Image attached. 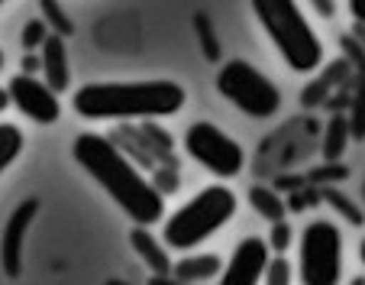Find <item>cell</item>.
Returning a JSON list of instances; mask_svg holds the SVG:
<instances>
[{"label":"cell","instance_id":"6","mask_svg":"<svg viewBox=\"0 0 365 285\" xmlns=\"http://www.w3.org/2000/svg\"><path fill=\"white\" fill-rule=\"evenodd\" d=\"M217 91H220L236 111L246 114V117L265 120L282 111V91H278V84L272 81L262 69L249 65L246 59H230V62H223L220 75H217Z\"/></svg>","mask_w":365,"mask_h":285},{"label":"cell","instance_id":"22","mask_svg":"<svg viewBox=\"0 0 365 285\" xmlns=\"http://www.w3.org/2000/svg\"><path fill=\"white\" fill-rule=\"evenodd\" d=\"M343 69H346V65H333V75L327 78V81L320 78V81L314 84V88L304 91V104H307V107H317L320 101L327 98V91H330V84H333V81H339V71H343Z\"/></svg>","mask_w":365,"mask_h":285},{"label":"cell","instance_id":"9","mask_svg":"<svg viewBox=\"0 0 365 285\" xmlns=\"http://www.w3.org/2000/svg\"><path fill=\"white\" fill-rule=\"evenodd\" d=\"M36 217H39V198H23L14 211H10L7 224H4V236H0V269L7 279H20L23 272V246L33 230Z\"/></svg>","mask_w":365,"mask_h":285},{"label":"cell","instance_id":"10","mask_svg":"<svg viewBox=\"0 0 365 285\" xmlns=\"http://www.w3.org/2000/svg\"><path fill=\"white\" fill-rule=\"evenodd\" d=\"M269 259H272V250L265 244V236H246V240L236 244L233 256L227 259L217 285H259L265 279Z\"/></svg>","mask_w":365,"mask_h":285},{"label":"cell","instance_id":"28","mask_svg":"<svg viewBox=\"0 0 365 285\" xmlns=\"http://www.w3.org/2000/svg\"><path fill=\"white\" fill-rule=\"evenodd\" d=\"M145 285H187V282H178L175 276H149Z\"/></svg>","mask_w":365,"mask_h":285},{"label":"cell","instance_id":"13","mask_svg":"<svg viewBox=\"0 0 365 285\" xmlns=\"http://www.w3.org/2000/svg\"><path fill=\"white\" fill-rule=\"evenodd\" d=\"M223 272L220 266V256L217 253H191V256H181L175 259V272L172 276L178 282H187V285H200V282H210Z\"/></svg>","mask_w":365,"mask_h":285},{"label":"cell","instance_id":"25","mask_svg":"<svg viewBox=\"0 0 365 285\" xmlns=\"http://www.w3.org/2000/svg\"><path fill=\"white\" fill-rule=\"evenodd\" d=\"M155 179H159V181H152V185H155V191H159L162 198L172 195V191H178V175H175V172H165V169H155Z\"/></svg>","mask_w":365,"mask_h":285},{"label":"cell","instance_id":"16","mask_svg":"<svg viewBox=\"0 0 365 285\" xmlns=\"http://www.w3.org/2000/svg\"><path fill=\"white\" fill-rule=\"evenodd\" d=\"M23 146H26V136H23L20 126L14 124H0V175L7 172L16 159H20Z\"/></svg>","mask_w":365,"mask_h":285},{"label":"cell","instance_id":"2","mask_svg":"<svg viewBox=\"0 0 365 285\" xmlns=\"http://www.w3.org/2000/svg\"><path fill=\"white\" fill-rule=\"evenodd\" d=\"M187 91L172 78L143 81H88L71 94V111L81 120H159L185 107Z\"/></svg>","mask_w":365,"mask_h":285},{"label":"cell","instance_id":"5","mask_svg":"<svg viewBox=\"0 0 365 285\" xmlns=\"http://www.w3.org/2000/svg\"><path fill=\"white\" fill-rule=\"evenodd\" d=\"M297 282L339 285L343 282V230L327 217H314L297 236Z\"/></svg>","mask_w":365,"mask_h":285},{"label":"cell","instance_id":"27","mask_svg":"<svg viewBox=\"0 0 365 285\" xmlns=\"http://www.w3.org/2000/svg\"><path fill=\"white\" fill-rule=\"evenodd\" d=\"M349 16L365 29V0H352V4H349Z\"/></svg>","mask_w":365,"mask_h":285},{"label":"cell","instance_id":"29","mask_svg":"<svg viewBox=\"0 0 365 285\" xmlns=\"http://www.w3.org/2000/svg\"><path fill=\"white\" fill-rule=\"evenodd\" d=\"M314 10H317V14H324V16H333V14H336V4H320V0H317V4H314Z\"/></svg>","mask_w":365,"mask_h":285},{"label":"cell","instance_id":"34","mask_svg":"<svg viewBox=\"0 0 365 285\" xmlns=\"http://www.w3.org/2000/svg\"><path fill=\"white\" fill-rule=\"evenodd\" d=\"M362 198H365V185H362Z\"/></svg>","mask_w":365,"mask_h":285},{"label":"cell","instance_id":"24","mask_svg":"<svg viewBox=\"0 0 365 285\" xmlns=\"http://www.w3.org/2000/svg\"><path fill=\"white\" fill-rule=\"evenodd\" d=\"M349 126H352V136L365 139V84L356 94V104H352V114H349Z\"/></svg>","mask_w":365,"mask_h":285},{"label":"cell","instance_id":"33","mask_svg":"<svg viewBox=\"0 0 365 285\" xmlns=\"http://www.w3.org/2000/svg\"><path fill=\"white\" fill-rule=\"evenodd\" d=\"M4 65H7V56H4V49H0V71H4Z\"/></svg>","mask_w":365,"mask_h":285},{"label":"cell","instance_id":"30","mask_svg":"<svg viewBox=\"0 0 365 285\" xmlns=\"http://www.w3.org/2000/svg\"><path fill=\"white\" fill-rule=\"evenodd\" d=\"M7 107H10V91H7V88H0V114L7 111Z\"/></svg>","mask_w":365,"mask_h":285},{"label":"cell","instance_id":"20","mask_svg":"<svg viewBox=\"0 0 365 285\" xmlns=\"http://www.w3.org/2000/svg\"><path fill=\"white\" fill-rule=\"evenodd\" d=\"M291 276H294V269H291V259L288 256H272L262 282L265 285H291Z\"/></svg>","mask_w":365,"mask_h":285},{"label":"cell","instance_id":"7","mask_svg":"<svg viewBox=\"0 0 365 285\" xmlns=\"http://www.w3.org/2000/svg\"><path fill=\"white\" fill-rule=\"evenodd\" d=\"M185 153L217 179H236L246 169L242 146L210 120H194L185 130Z\"/></svg>","mask_w":365,"mask_h":285},{"label":"cell","instance_id":"23","mask_svg":"<svg viewBox=\"0 0 365 285\" xmlns=\"http://www.w3.org/2000/svg\"><path fill=\"white\" fill-rule=\"evenodd\" d=\"M324 201H330L333 208H336L343 217H349L352 224H362V211H359L356 204H352L346 195H339V191H333V188H327V191H324Z\"/></svg>","mask_w":365,"mask_h":285},{"label":"cell","instance_id":"31","mask_svg":"<svg viewBox=\"0 0 365 285\" xmlns=\"http://www.w3.org/2000/svg\"><path fill=\"white\" fill-rule=\"evenodd\" d=\"M103 285H133V282H123V279H107Z\"/></svg>","mask_w":365,"mask_h":285},{"label":"cell","instance_id":"32","mask_svg":"<svg viewBox=\"0 0 365 285\" xmlns=\"http://www.w3.org/2000/svg\"><path fill=\"white\" fill-rule=\"evenodd\" d=\"M359 259H362V266H365V236H362V244H359Z\"/></svg>","mask_w":365,"mask_h":285},{"label":"cell","instance_id":"8","mask_svg":"<svg viewBox=\"0 0 365 285\" xmlns=\"http://www.w3.org/2000/svg\"><path fill=\"white\" fill-rule=\"evenodd\" d=\"M7 91H10V104L23 114L26 120L39 126H52L58 117H62V101L52 88H48L42 78L36 75H14L7 81Z\"/></svg>","mask_w":365,"mask_h":285},{"label":"cell","instance_id":"4","mask_svg":"<svg viewBox=\"0 0 365 285\" xmlns=\"http://www.w3.org/2000/svg\"><path fill=\"white\" fill-rule=\"evenodd\" d=\"M236 208V191L223 181L217 185L200 188L194 198H187L178 211L165 217L162 224V240H165L168 250L175 253H194L200 244H207L217 230H223L233 221Z\"/></svg>","mask_w":365,"mask_h":285},{"label":"cell","instance_id":"17","mask_svg":"<svg viewBox=\"0 0 365 285\" xmlns=\"http://www.w3.org/2000/svg\"><path fill=\"white\" fill-rule=\"evenodd\" d=\"M39 16L46 20V26H48V33H52V36L68 39V36L75 33V23H71L68 10H65L62 4H56V0H42V4H39Z\"/></svg>","mask_w":365,"mask_h":285},{"label":"cell","instance_id":"3","mask_svg":"<svg viewBox=\"0 0 365 285\" xmlns=\"http://www.w3.org/2000/svg\"><path fill=\"white\" fill-rule=\"evenodd\" d=\"M252 14L291 71L310 75L320 69L324 39L304 16V7H297L291 0H259V4H252Z\"/></svg>","mask_w":365,"mask_h":285},{"label":"cell","instance_id":"1","mask_svg":"<svg viewBox=\"0 0 365 285\" xmlns=\"http://www.w3.org/2000/svg\"><path fill=\"white\" fill-rule=\"evenodd\" d=\"M71 156L136 227H152L165 221V198L110 136L94 130L78 133L71 143Z\"/></svg>","mask_w":365,"mask_h":285},{"label":"cell","instance_id":"21","mask_svg":"<svg viewBox=\"0 0 365 285\" xmlns=\"http://www.w3.org/2000/svg\"><path fill=\"white\" fill-rule=\"evenodd\" d=\"M291 240H294V230H291V224H288V221L272 224L269 236H265V244H269V250H275L278 256H282V253L291 246Z\"/></svg>","mask_w":365,"mask_h":285},{"label":"cell","instance_id":"12","mask_svg":"<svg viewBox=\"0 0 365 285\" xmlns=\"http://www.w3.org/2000/svg\"><path fill=\"white\" fill-rule=\"evenodd\" d=\"M39 59H42V81L56 91V94H62V91L71 84L68 46H65L62 36H48L46 46L39 49Z\"/></svg>","mask_w":365,"mask_h":285},{"label":"cell","instance_id":"18","mask_svg":"<svg viewBox=\"0 0 365 285\" xmlns=\"http://www.w3.org/2000/svg\"><path fill=\"white\" fill-rule=\"evenodd\" d=\"M48 26H46V20L42 16H36V20H29L26 26H23V36H20V42H23V49H26V56H33V52H39L42 46H46V39H48Z\"/></svg>","mask_w":365,"mask_h":285},{"label":"cell","instance_id":"14","mask_svg":"<svg viewBox=\"0 0 365 285\" xmlns=\"http://www.w3.org/2000/svg\"><path fill=\"white\" fill-rule=\"evenodd\" d=\"M249 204L255 208V214L265 217L269 224H282L284 214H288V204H284V198L278 195V191H272V188L259 185L249 191Z\"/></svg>","mask_w":365,"mask_h":285},{"label":"cell","instance_id":"19","mask_svg":"<svg viewBox=\"0 0 365 285\" xmlns=\"http://www.w3.org/2000/svg\"><path fill=\"white\" fill-rule=\"evenodd\" d=\"M194 29H197V36H200V42H204V56L210 59V62H217L220 59V39L214 36V26H210V20H207V14H197L194 16Z\"/></svg>","mask_w":365,"mask_h":285},{"label":"cell","instance_id":"11","mask_svg":"<svg viewBox=\"0 0 365 285\" xmlns=\"http://www.w3.org/2000/svg\"><path fill=\"white\" fill-rule=\"evenodd\" d=\"M130 246L136 250V256L143 259V266L152 276H172L175 272V256L165 246L162 236H155L149 227H133L130 230Z\"/></svg>","mask_w":365,"mask_h":285},{"label":"cell","instance_id":"15","mask_svg":"<svg viewBox=\"0 0 365 285\" xmlns=\"http://www.w3.org/2000/svg\"><path fill=\"white\" fill-rule=\"evenodd\" d=\"M349 136H352L349 117H346V114H333L324 130V159H339L343 149L349 146Z\"/></svg>","mask_w":365,"mask_h":285},{"label":"cell","instance_id":"26","mask_svg":"<svg viewBox=\"0 0 365 285\" xmlns=\"http://www.w3.org/2000/svg\"><path fill=\"white\" fill-rule=\"evenodd\" d=\"M36 71H42V59H39V52H33V56L23 59V75H36Z\"/></svg>","mask_w":365,"mask_h":285}]
</instances>
